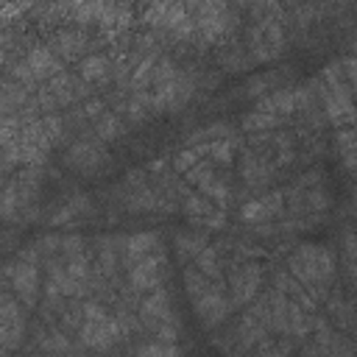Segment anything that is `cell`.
<instances>
[{
  "label": "cell",
  "mask_w": 357,
  "mask_h": 357,
  "mask_svg": "<svg viewBox=\"0 0 357 357\" xmlns=\"http://www.w3.org/2000/svg\"><path fill=\"white\" fill-rule=\"evenodd\" d=\"M109 59L106 56H100V53H92V56H86L84 61H81V67H78V73H81V78L86 81V84H92V81H100V78H106L109 75Z\"/></svg>",
  "instance_id": "16"
},
{
  "label": "cell",
  "mask_w": 357,
  "mask_h": 357,
  "mask_svg": "<svg viewBox=\"0 0 357 357\" xmlns=\"http://www.w3.org/2000/svg\"><path fill=\"white\" fill-rule=\"evenodd\" d=\"M279 123H284V117L268 114V112H259V109H254L251 114L243 117V128H245V131H268V128H273V126H279Z\"/></svg>",
  "instance_id": "20"
},
{
  "label": "cell",
  "mask_w": 357,
  "mask_h": 357,
  "mask_svg": "<svg viewBox=\"0 0 357 357\" xmlns=\"http://www.w3.org/2000/svg\"><path fill=\"white\" fill-rule=\"evenodd\" d=\"M165 271H167V268H165V259L153 251V254L142 257L139 262L128 265V282L134 284V290H153V287L162 284Z\"/></svg>",
  "instance_id": "9"
},
{
  "label": "cell",
  "mask_w": 357,
  "mask_h": 357,
  "mask_svg": "<svg viewBox=\"0 0 357 357\" xmlns=\"http://www.w3.org/2000/svg\"><path fill=\"white\" fill-rule=\"evenodd\" d=\"M195 268H198L201 273H206L209 279L223 282V268H220V262H218V248H215V245H206V248L195 257Z\"/></svg>",
  "instance_id": "17"
},
{
  "label": "cell",
  "mask_w": 357,
  "mask_h": 357,
  "mask_svg": "<svg viewBox=\"0 0 357 357\" xmlns=\"http://www.w3.org/2000/svg\"><path fill=\"white\" fill-rule=\"evenodd\" d=\"M206 153L218 165H231V159H234V142L229 137L226 139H212V142H206Z\"/></svg>",
  "instance_id": "24"
},
{
  "label": "cell",
  "mask_w": 357,
  "mask_h": 357,
  "mask_svg": "<svg viewBox=\"0 0 357 357\" xmlns=\"http://www.w3.org/2000/svg\"><path fill=\"white\" fill-rule=\"evenodd\" d=\"M337 148H340V156L343 153H354L357 151V128H343L337 134Z\"/></svg>",
  "instance_id": "33"
},
{
  "label": "cell",
  "mask_w": 357,
  "mask_h": 357,
  "mask_svg": "<svg viewBox=\"0 0 357 357\" xmlns=\"http://www.w3.org/2000/svg\"><path fill=\"white\" fill-rule=\"evenodd\" d=\"M178 73H176V67H173V61L170 59H162L156 67H153V75H151V84L153 86H159V84H167V81H173Z\"/></svg>",
  "instance_id": "31"
},
{
  "label": "cell",
  "mask_w": 357,
  "mask_h": 357,
  "mask_svg": "<svg viewBox=\"0 0 357 357\" xmlns=\"http://www.w3.org/2000/svg\"><path fill=\"white\" fill-rule=\"evenodd\" d=\"M276 212L271 209V204L265 201V198H257V201H248L243 209H240V218L245 220V223H262V220H268V218H273Z\"/></svg>",
  "instance_id": "21"
},
{
  "label": "cell",
  "mask_w": 357,
  "mask_h": 357,
  "mask_svg": "<svg viewBox=\"0 0 357 357\" xmlns=\"http://www.w3.org/2000/svg\"><path fill=\"white\" fill-rule=\"evenodd\" d=\"M95 134L103 139V142H114L120 134H123V128H120V120H117V114H112V112H106V114H100V120H98V126H95Z\"/></svg>",
  "instance_id": "23"
},
{
  "label": "cell",
  "mask_w": 357,
  "mask_h": 357,
  "mask_svg": "<svg viewBox=\"0 0 357 357\" xmlns=\"http://www.w3.org/2000/svg\"><path fill=\"white\" fill-rule=\"evenodd\" d=\"M321 100H324V112L326 120L335 126H349L357 120V106L351 100V89L349 84H337V86H321Z\"/></svg>",
  "instance_id": "5"
},
{
  "label": "cell",
  "mask_w": 357,
  "mask_h": 357,
  "mask_svg": "<svg viewBox=\"0 0 357 357\" xmlns=\"http://www.w3.org/2000/svg\"><path fill=\"white\" fill-rule=\"evenodd\" d=\"M262 282V268L257 262H245L240 268H231L229 273V287H231V304L243 307L245 301H254L257 290Z\"/></svg>",
  "instance_id": "8"
},
{
  "label": "cell",
  "mask_w": 357,
  "mask_h": 357,
  "mask_svg": "<svg viewBox=\"0 0 357 357\" xmlns=\"http://www.w3.org/2000/svg\"><path fill=\"white\" fill-rule=\"evenodd\" d=\"M259 112H268V114H279V117H290L298 106H296V92L293 89H276L271 92L268 98H262L257 103Z\"/></svg>",
  "instance_id": "13"
},
{
  "label": "cell",
  "mask_w": 357,
  "mask_h": 357,
  "mask_svg": "<svg viewBox=\"0 0 357 357\" xmlns=\"http://www.w3.org/2000/svg\"><path fill=\"white\" fill-rule=\"evenodd\" d=\"M354 176H357V170H354Z\"/></svg>",
  "instance_id": "41"
},
{
  "label": "cell",
  "mask_w": 357,
  "mask_h": 357,
  "mask_svg": "<svg viewBox=\"0 0 357 357\" xmlns=\"http://www.w3.org/2000/svg\"><path fill=\"white\" fill-rule=\"evenodd\" d=\"M212 284H215V279H209V276L201 273L198 268H187V271H184V287H187V293H190V301L201 298Z\"/></svg>",
  "instance_id": "19"
},
{
  "label": "cell",
  "mask_w": 357,
  "mask_h": 357,
  "mask_svg": "<svg viewBox=\"0 0 357 357\" xmlns=\"http://www.w3.org/2000/svg\"><path fill=\"white\" fill-rule=\"evenodd\" d=\"M100 109H103V103H100V100L86 103V114H89V117H98V112H100Z\"/></svg>",
  "instance_id": "39"
},
{
  "label": "cell",
  "mask_w": 357,
  "mask_h": 357,
  "mask_svg": "<svg viewBox=\"0 0 357 357\" xmlns=\"http://www.w3.org/2000/svg\"><path fill=\"white\" fill-rule=\"evenodd\" d=\"M354 47H357V42H354Z\"/></svg>",
  "instance_id": "42"
},
{
  "label": "cell",
  "mask_w": 357,
  "mask_h": 357,
  "mask_svg": "<svg viewBox=\"0 0 357 357\" xmlns=\"http://www.w3.org/2000/svg\"><path fill=\"white\" fill-rule=\"evenodd\" d=\"M287 271L296 282L304 284V290L315 301H321V298H326V290L335 279V257L324 245H307L304 243L287 259Z\"/></svg>",
  "instance_id": "1"
},
{
  "label": "cell",
  "mask_w": 357,
  "mask_h": 357,
  "mask_svg": "<svg viewBox=\"0 0 357 357\" xmlns=\"http://www.w3.org/2000/svg\"><path fill=\"white\" fill-rule=\"evenodd\" d=\"M268 86H271V78H268V75H257V78H251V81H248L245 92H248L251 98H257V95L268 92Z\"/></svg>",
  "instance_id": "35"
},
{
  "label": "cell",
  "mask_w": 357,
  "mask_h": 357,
  "mask_svg": "<svg viewBox=\"0 0 357 357\" xmlns=\"http://www.w3.org/2000/svg\"><path fill=\"white\" fill-rule=\"evenodd\" d=\"M106 162H109L106 148H100V145H95V142H78V145H73L70 153H67V165L75 167V170H81V173H95V170H100Z\"/></svg>",
  "instance_id": "10"
},
{
  "label": "cell",
  "mask_w": 357,
  "mask_h": 357,
  "mask_svg": "<svg viewBox=\"0 0 357 357\" xmlns=\"http://www.w3.org/2000/svg\"><path fill=\"white\" fill-rule=\"evenodd\" d=\"M11 75H14L20 84H31V81H36V75H33V70H31L28 61H20L17 67H11Z\"/></svg>",
  "instance_id": "34"
},
{
  "label": "cell",
  "mask_w": 357,
  "mask_h": 357,
  "mask_svg": "<svg viewBox=\"0 0 357 357\" xmlns=\"http://www.w3.org/2000/svg\"><path fill=\"white\" fill-rule=\"evenodd\" d=\"M64 268H67V273H70L73 279H78V282H86V276H89V259H86L84 251L64 257Z\"/></svg>",
  "instance_id": "27"
},
{
  "label": "cell",
  "mask_w": 357,
  "mask_h": 357,
  "mask_svg": "<svg viewBox=\"0 0 357 357\" xmlns=\"http://www.w3.org/2000/svg\"><path fill=\"white\" fill-rule=\"evenodd\" d=\"M22 301L17 298L14 290H6L0 296V351L8 354L22 343L25 335V315H22Z\"/></svg>",
  "instance_id": "4"
},
{
  "label": "cell",
  "mask_w": 357,
  "mask_h": 357,
  "mask_svg": "<svg viewBox=\"0 0 357 357\" xmlns=\"http://www.w3.org/2000/svg\"><path fill=\"white\" fill-rule=\"evenodd\" d=\"M86 209H89V201H86L84 195H78V198H73V201H70V204H67L61 212H56V215L50 218V226H61V223H70V220H73L78 212H86Z\"/></svg>",
  "instance_id": "26"
},
{
  "label": "cell",
  "mask_w": 357,
  "mask_h": 357,
  "mask_svg": "<svg viewBox=\"0 0 357 357\" xmlns=\"http://www.w3.org/2000/svg\"><path fill=\"white\" fill-rule=\"evenodd\" d=\"M206 248V237L198 231H181L176 234V251L178 257H198Z\"/></svg>",
  "instance_id": "18"
},
{
  "label": "cell",
  "mask_w": 357,
  "mask_h": 357,
  "mask_svg": "<svg viewBox=\"0 0 357 357\" xmlns=\"http://www.w3.org/2000/svg\"><path fill=\"white\" fill-rule=\"evenodd\" d=\"M184 20H187V6H184V0H170V3H167V11H165V17H162V28L176 31Z\"/></svg>",
  "instance_id": "28"
},
{
  "label": "cell",
  "mask_w": 357,
  "mask_h": 357,
  "mask_svg": "<svg viewBox=\"0 0 357 357\" xmlns=\"http://www.w3.org/2000/svg\"><path fill=\"white\" fill-rule=\"evenodd\" d=\"M304 201H307V212H324V209H329V195H326V190H321L318 184H312V187L304 192Z\"/></svg>",
  "instance_id": "30"
},
{
  "label": "cell",
  "mask_w": 357,
  "mask_h": 357,
  "mask_svg": "<svg viewBox=\"0 0 357 357\" xmlns=\"http://www.w3.org/2000/svg\"><path fill=\"white\" fill-rule=\"evenodd\" d=\"M343 70H346V78H349V84L357 89V56H351V59H343Z\"/></svg>",
  "instance_id": "38"
},
{
  "label": "cell",
  "mask_w": 357,
  "mask_h": 357,
  "mask_svg": "<svg viewBox=\"0 0 357 357\" xmlns=\"http://www.w3.org/2000/svg\"><path fill=\"white\" fill-rule=\"evenodd\" d=\"M153 64H156V56H145V59L134 67V73H131V86H134V89H139V86H145V84L151 81Z\"/></svg>",
  "instance_id": "29"
},
{
  "label": "cell",
  "mask_w": 357,
  "mask_h": 357,
  "mask_svg": "<svg viewBox=\"0 0 357 357\" xmlns=\"http://www.w3.org/2000/svg\"><path fill=\"white\" fill-rule=\"evenodd\" d=\"M78 332H81V343L86 349H95V351H109L114 346V340L123 337L120 321L112 318L95 301H86L84 304V324L78 326Z\"/></svg>",
  "instance_id": "2"
},
{
  "label": "cell",
  "mask_w": 357,
  "mask_h": 357,
  "mask_svg": "<svg viewBox=\"0 0 357 357\" xmlns=\"http://www.w3.org/2000/svg\"><path fill=\"white\" fill-rule=\"evenodd\" d=\"M223 290H226V284H223V282H215L201 298L192 301V310H195V315H198V321H201L204 326H218V324H223V318H226L229 310L234 307L231 298H226Z\"/></svg>",
  "instance_id": "6"
},
{
  "label": "cell",
  "mask_w": 357,
  "mask_h": 357,
  "mask_svg": "<svg viewBox=\"0 0 357 357\" xmlns=\"http://www.w3.org/2000/svg\"><path fill=\"white\" fill-rule=\"evenodd\" d=\"M25 61L31 64V70H33V75H36V78H53V75L64 73V64H61L59 53H56L53 47H45V45L33 47V50L28 53V59H25Z\"/></svg>",
  "instance_id": "11"
},
{
  "label": "cell",
  "mask_w": 357,
  "mask_h": 357,
  "mask_svg": "<svg viewBox=\"0 0 357 357\" xmlns=\"http://www.w3.org/2000/svg\"><path fill=\"white\" fill-rule=\"evenodd\" d=\"M139 324L151 332H156L162 324H176L173 312H170V298H167V290L159 284L153 287L142 301H139Z\"/></svg>",
  "instance_id": "7"
},
{
  "label": "cell",
  "mask_w": 357,
  "mask_h": 357,
  "mask_svg": "<svg viewBox=\"0 0 357 357\" xmlns=\"http://www.w3.org/2000/svg\"><path fill=\"white\" fill-rule=\"evenodd\" d=\"M162 167H165V162H162V159H153V162L148 165V170H162Z\"/></svg>",
  "instance_id": "40"
},
{
  "label": "cell",
  "mask_w": 357,
  "mask_h": 357,
  "mask_svg": "<svg viewBox=\"0 0 357 357\" xmlns=\"http://www.w3.org/2000/svg\"><path fill=\"white\" fill-rule=\"evenodd\" d=\"M176 335H178L176 324H162V326L153 332V337H156V340H167V343H170V340H176Z\"/></svg>",
  "instance_id": "37"
},
{
  "label": "cell",
  "mask_w": 357,
  "mask_h": 357,
  "mask_svg": "<svg viewBox=\"0 0 357 357\" xmlns=\"http://www.w3.org/2000/svg\"><path fill=\"white\" fill-rule=\"evenodd\" d=\"M268 298H271V329L279 332L282 337L290 335V321H287L290 298H287V293H284L282 287H273V290L268 293Z\"/></svg>",
  "instance_id": "14"
},
{
  "label": "cell",
  "mask_w": 357,
  "mask_h": 357,
  "mask_svg": "<svg viewBox=\"0 0 357 357\" xmlns=\"http://www.w3.org/2000/svg\"><path fill=\"white\" fill-rule=\"evenodd\" d=\"M61 59H67V61H73L75 56H81L84 50H86V36L81 33V31H59L56 36H53V45H50Z\"/></svg>",
  "instance_id": "15"
},
{
  "label": "cell",
  "mask_w": 357,
  "mask_h": 357,
  "mask_svg": "<svg viewBox=\"0 0 357 357\" xmlns=\"http://www.w3.org/2000/svg\"><path fill=\"white\" fill-rule=\"evenodd\" d=\"M198 159H201V153H198L195 148H184V151H178V153H176L173 167H176V173H187L192 165H198Z\"/></svg>",
  "instance_id": "32"
},
{
  "label": "cell",
  "mask_w": 357,
  "mask_h": 357,
  "mask_svg": "<svg viewBox=\"0 0 357 357\" xmlns=\"http://www.w3.org/2000/svg\"><path fill=\"white\" fill-rule=\"evenodd\" d=\"M6 276L11 279V290L17 293V298L31 310L39 301V271H36V251H22L17 265L6 268Z\"/></svg>",
  "instance_id": "3"
},
{
  "label": "cell",
  "mask_w": 357,
  "mask_h": 357,
  "mask_svg": "<svg viewBox=\"0 0 357 357\" xmlns=\"http://www.w3.org/2000/svg\"><path fill=\"white\" fill-rule=\"evenodd\" d=\"M156 245H159V237L151 234V231L131 234V237H126V245H123V262H126V265H134V262H139L142 257L153 254Z\"/></svg>",
  "instance_id": "12"
},
{
  "label": "cell",
  "mask_w": 357,
  "mask_h": 357,
  "mask_svg": "<svg viewBox=\"0 0 357 357\" xmlns=\"http://www.w3.org/2000/svg\"><path fill=\"white\" fill-rule=\"evenodd\" d=\"M181 209H184V215H190V218H195V220H201V218H206V215L218 212V209L212 206V201H206L204 195H195V192H190V195L184 198Z\"/></svg>",
  "instance_id": "22"
},
{
  "label": "cell",
  "mask_w": 357,
  "mask_h": 357,
  "mask_svg": "<svg viewBox=\"0 0 357 357\" xmlns=\"http://www.w3.org/2000/svg\"><path fill=\"white\" fill-rule=\"evenodd\" d=\"M184 176H187V184H192V187L204 190L209 181H215V167H212L209 162H198V165H192Z\"/></svg>",
  "instance_id": "25"
},
{
  "label": "cell",
  "mask_w": 357,
  "mask_h": 357,
  "mask_svg": "<svg viewBox=\"0 0 357 357\" xmlns=\"http://www.w3.org/2000/svg\"><path fill=\"white\" fill-rule=\"evenodd\" d=\"M137 351L139 354H176L178 349L176 346H165V343H145V346H137Z\"/></svg>",
  "instance_id": "36"
}]
</instances>
